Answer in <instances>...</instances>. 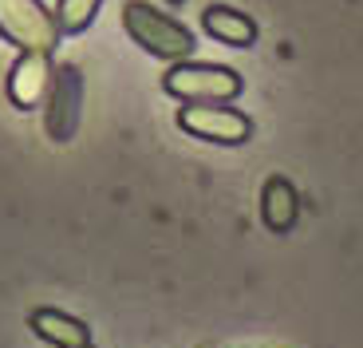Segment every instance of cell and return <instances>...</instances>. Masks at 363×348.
I'll list each match as a JSON object with an SVG mask.
<instances>
[{
  "label": "cell",
  "mask_w": 363,
  "mask_h": 348,
  "mask_svg": "<svg viewBox=\"0 0 363 348\" xmlns=\"http://www.w3.org/2000/svg\"><path fill=\"white\" fill-rule=\"evenodd\" d=\"M123 28H127V36L135 40L138 48H146L150 55H158V60H190L194 52V36L190 28L178 24L174 16H166V12L150 9L146 0H130V4H123Z\"/></svg>",
  "instance_id": "1"
},
{
  "label": "cell",
  "mask_w": 363,
  "mask_h": 348,
  "mask_svg": "<svg viewBox=\"0 0 363 348\" xmlns=\"http://www.w3.org/2000/svg\"><path fill=\"white\" fill-rule=\"evenodd\" d=\"M166 95L182 103H233L245 87V80L225 64H194V60H178L170 72L162 75Z\"/></svg>",
  "instance_id": "2"
},
{
  "label": "cell",
  "mask_w": 363,
  "mask_h": 348,
  "mask_svg": "<svg viewBox=\"0 0 363 348\" xmlns=\"http://www.w3.org/2000/svg\"><path fill=\"white\" fill-rule=\"evenodd\" d=\"M178 127L194 138L206 143H221V147H241L253 135L245 111H237L233 103H186L178 111Z\"/></svg>",
  "instance_id": "3"
},
{
  "label": "cell",
  "mask_w": 363,
  "mask_h": 348,
  "mask_svg": "<svg viewBox=\"0 0 363 348\" xmlns=\"http://www.w3.org/2000/svg\"><path fill=\"white\" fill-rule=\"evenodd\" d=\"M0 36L24 52H52L64 32L40 0H0Z\"/></svg>",
  "instance_id": "4"
},
{
  "label": "cell",
  "mask_w": 363,
  "mask_h": 348,
  "mask_svg": "<svg viewBox=\"0 0 363 348\" xmlns=\"http://www.w3.org/2000/svg\"><path fill=\"white\" fill-rule=\"evenodd\" d=\"M79 111H83V75L79 67L64 64L52 80V99H48V135L55 143H67L79 127Z\"/></svg>",
  "instance_id": "5"
},
{
  "label": "cell",
  "mask_w": 363,
  "mask_h": 348,
  "mask_svg": "<svg viewBox=\"0 0 363 348\" xmlns=\"http://www.w3.org/2000/svg\"><path fill=\"white\" fill-rule=\"evenodd\" d=\"M52 64H48V52H24L16 60V67H12L9 75V99L16 103V107L32 111L40 99H44L48 92H52Z\"/></svg>",
  "instance_id": "6"
},
{
  "label": "cell",
  "mask_w": 363,
  "mask_h": 348,
  "mask_svg": "<svg viewBox=\"0 0 363 348\" xmlns=\"http://www.w3.org/2000/svg\"><path fill=\"white\" fill-rule=\"evenodd\" d=\"M261 218L272 234H289L292 226L300 222V194L289 178L272 174L261 190Z\"/></svg>",
  "instance_id": "7"
},
{
  "label": "cell",
  "mask_w": 363,
  "mask_h": 348,
  "mask_svg": "<svg viewBox=\"0 0 363 348\" xmlns=\"http://www.w3.org/2000/svg\"><path fill=\"white\" fill-rule=\"evenodd\" d=\"M201 28H206L213 40L229 44V48H249L257 40L253 20H249L245 12H237V9H225V4H209V9L201 12Z\"/></svg>",
  "instance_id": "8"
},
{
  "label": "cell",
  "mask_w": 363,
  "mask_h": 348,
  "mask_svg": "<svg viewBox=\"0 0 363 348\" xmlns=\"http://www.w3.org/2000/svg\"><path fill=\"white\" fill-rule=\"evenodd\" d=\"M32 332H36L40 340H48V344H55V348L91 344L87 325L75 321V317H67V312H60V309H36L32 312Z\"/></svg>",
  "instance_id": "9"
},
{
  "label": "cell",
  "mask_w": 363,
  "mask_h": 348,
  "mask_svg": "<svg viewBox=\"0 0 363 348\" xmlns=\"http://www.w3.org/2000/svg\"><path fill=\"white\" fill-rule=\"evenodd\" d=\"M103 0H60V9H55V24L64 36H79L83 28L95 20Z\"/></svg>",
  "instance_id": "10"
},
{
  "label": "cell",
  "mask_w": 363,
  "mask_h": 348,
  "mask_svg": "<svg viewBox=\"0 0 363 348\" xmlns=\"http://www.w3.org/2000/svg\"><path fill=\"white\" fill-rule=\"evenodd\" d=\"M174 4H182V0H174Z\"/></svg>",
  "instance_id": "11"
},
{
  "label": "cell",
  "mask_w": 363,
  "mask_h": 348,
  "mask_svg": "<svg viewBox=\"0 0 363 348\" xmlns=\"http://www.w3.org/2000/svg\"><path fill=\"white\" fill-rule=\"evenodd\" d=\"M83 348H91V344H83Z\"/></svg>",
  "instance_id": "12"
}]
</instances>
